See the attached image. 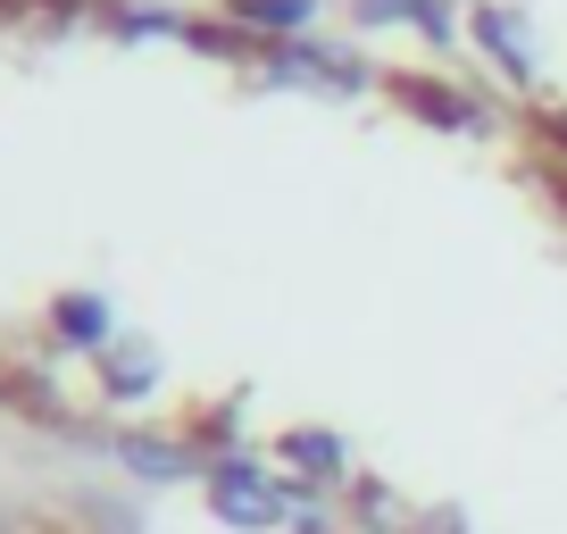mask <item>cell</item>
Returning <instances> with one entry per match:
<instances>
[{"mask_svg":"<svg viewBox=\"0 0 567 534\" xmlns=\"http://www.w3.org/2000/svg\"><path fill=\"white\" fill-rule=\"evenodd\" d=\"M209 501L226 510V526H276V517H284V501L267 493L250 468H217V476H209Z\"/></svg>","mask_w":567,"mask_h":534,"instance_id":"obj_1","label":"cell"},{"mask_svg":"<svg viewBox=\"0 0 567 534\" xmlns=\"http://www.w3.org/2000/svg\"><path fill=\"white\" fill-rule=\"evenodd\" d=\"M476 42L517 75V84H534V34H526V18H517V9H476Z\"/></svg>","mask_w":567,"mask_h":534,"instance_id":"obj_2","label":"cell"},{"mask_svg":"<svg viewBox=\"0 0 567 534\" xmlns=\"http://www.w3.org/2000/svg\"><path fill=\"white\" fill-rule=\"evenodd\" d=\"M234 25H259V34H309L318 0H226Z\"/></svg>","mask_w":567,"mask_h":534,"instance_id":"obj_3","label":"cell"},{"mask_svg":"<svg viewBox=\"0 0 567 534\" xmlns=\"http://www.w3.org/2000/svg\"><path fill=\"white\" fill-rule=\"evenodd\" d=\"M59 335H68L75 351H109L117 318H109V301H92V292H68V301H59Z\"/></svg>","mask_w":567,"mask_h":534,"instance_id":"obj_4","label":"cell"},{"mask_svg":"<svg viewBox=\"0 0 567 534\" xmlns=\"http://www.w3.org/2000/svg\"><path fill=\"white\" fill-rule=\"evenodd\" d=\"M284 460L309 468V476H334V468H342V443H334V434H284Z\"/></svg>","mask_w":567,"mask_h":534,"instance_id":"obj_5","label":"cell"},{"mask_svg":"<svg viewBox=\"0 0 567 534\" xmlns=\"http://www.w3.org/2000/svg\"><path fill=\"white\" fill-rule=\"evenodd\" d=\"M101 384L117 392V401H142V392H151V351H117L101 368Z\"/></svg>","mask_w":567,"mask_h":534,"instance_id":"obj_6","label":"cell"},{"mask_svg":"<svg viewBox=\"0 0 567 534\" xmlns=\"http://www.w3.org/2000/svg\"><path fill=\"white\" fill-rule=\"evenodd\" d=\"M134 468H142V476H184L193 460H184V451H167V443H134Z\"/></svg>","mask_w":567,"mask_h":534,"instance_id":"obj_7","label":"cell"}]
</instances>
